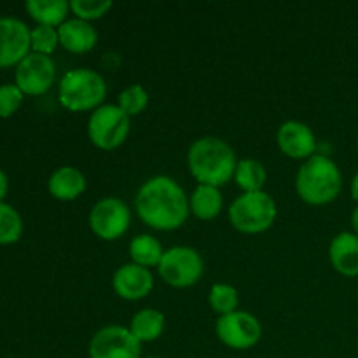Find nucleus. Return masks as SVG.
<instances>
[{
    "label": "nucleus",
    "instance_id": "nucleus-27",
    "mask_svg": "<svg viewBox=\"0 0 358 358\" xmlns=\"http://www.w3.org/2000/svg\"><path fill=\"white\" fill-rule=\"evenodd\" d=\"M110 9V0H72L70 2V10L76 14V17L87 23L103 17Z\"/></svg>",
    "mask_w": 358,
    "mask_h": 358
},
{
    "label": "nucleus",
    "instance_id": "nucleus-10",
    "mask_svg": "<svg viewBox=\"0 0 358 358\" xmlns=\"http://www.w3.org/2000/svg\"><path fill=\"white\" fill-rule=\"evenodd\" d=\"M142 343L121 325L100 329L90 343V358H140Z\"/></svg>",
    "mask_w": 358,
    "mask_h": 358
},
{
    "label": "nucleus",
    "instance_id": "nucleus-30",
    "mask_svg": "<svg viewBox=\"0 0 358 358\" xmlns=\"http://www.w3.org/2000/svg\"><path fill=\"white\" fill-rule=\"evenodd\" d=\"M350 192H352V198L358 203V173L353 177L352 185H350Z\"/></svg>",
    "mask_w": 358,
    "mask_h": 358
},
{
    "label": "nucleus",
    "instance_id": "nucleus-25",
    "mask_svg": "<svg viewBox=\"0 0 358 358\" xmlns=\"http://www.w3.org/2000/svg\"><path fill=\"white\" fill-rule=\"evenodd\" d=\"M149 105V93L142 84H131L119 93L117 107L129 117L142 114Z\"/></svg>",
    "mask_w": 358,
    "mask_h": 358
},
{
    "label": "nucleus",
    "instance_id": "nucleus-13",
    "mask_svg": "<svg viewBox=\"0 0 358 358\" xmlns=\"http://www.w3.org/2000/svg\"><path fill=\"white\" fill-rule=\"evenodd\" d=\"M278 149L292 159H310L317 150V136L313 129L301 121H287L276 133Z\"/></svg>",
    "mask_w": 358,
    "mask_h": 358
},
{
    "label": "nucleus",
    "instance_id": "nucleus-16",
    "mask_svg": "<svg viewBox=\"0 0 358 358\" xmlns=\"http://www.w3.org/2000/svg\"><path fill=\"white\" fill-rule=\"evenodd\" d=\"M331 264L339 275L355 278L358 276V236L355 233H339L329 247Z\"/></svg>",
    "mask_w": 358,
    "mask_h": 358
},
{
    "label": "nucleus",
    "instance_id": "nucleus-6",
    "mask_svg": "<svg viewBox=\"0 0 358 358\" xmlns=\"http://www.w3.org/2000/svg\"><path fill=\"white\" fill-rule=\"evenodd\" d=\"M131 129V117L117 105H101L91 112L87 121V136L101 150H114L126 142Z\"/></svg>",
    "mask_w": 358,
    "mask_h": 358
},
{
    "label": "nucleus",
    "instance_id": "nucleus-3",
    "mask_svg": "<svg viewBox=\"0 0 358 358\" xmlns=\"http://www.w3.org/2000/svg\"><path fill=\"white\" fill-rule=\"evenodd\" d=\"M343 187V175L338 164L327 156L315 154L304 161L296 177V191L304 203L324 206L334 201Z\"/></svg>",
    "mask_w": 358,
    "mask_h": 358
},
{
    "label": "nucleus",
    "instance_id": "nucleus-12",
    "mask_svg": "<svg viewBox=\"0 0 358 358\" xmlns=\"http://www.w3.org/2000/svg\"><path fill=\"white\" fill-rule=\"evenodd\" d=\"M30 52V28L17 17H0V66L17 65Z\"/></svg>",
    "mask_w": 358,
    "mask_h": 358
},
{
    "label": "nucleus",
    "instance_id": "nucleus-22",
    "mask_svg": "<svg viewBox=\"0 0 358 358\" xmlns=\"http://www.w3.org/2000/svg\"><path fill=\"white\" fill-rule=\"evenodd\" d=\"M266 168L261 161L257 159H241L238 161L236 171H234V180L238 187L243 192H261L264 189Z\"/></svg>",
    "mask_w": 358,
    "mask_h": 358
},
{
    "label": "nucleus",
    "instance_id": "nucleus-9",
    "mask_svg": "<svg viewBox=\"0 0 358 358\" xmlns=\"http://www.w3.org/2000/svg\"><path fill=\"white\" fill-rule=\"evenodd\" d=\"M215 332L220 343L227 348L248 350L261 341L262 325L254 315L238 310L234 313L219 317Z\"/></svg>",
    "mask_w": 358,
    "mask_h": 358
},
{
    "label": "nucleus",
    "instance_id": "nucleus-7",
    "mask_svg": "<svg viewBox=\"0 0 358 358\" xmlns=\"http://www.w3.org/2000/svg\"><path fill=\"white\" fill-rule=\"evenodd\" d=\"M201 255L191 247H171L164 252L157 271L164 283L175 289H187L198 283L203 276Z\"/></svg>",
    "mask_w": 358,
    "mask_h": 358
},
{
    "label": "nucleus",
    "instance_id": "nucleus-11",
    "mask_svg": "<svg viewBox=\"0 0 358 358\" xmlns=\"http://www.w3.org/2000/svg\"><path fill=\"white\" fill-rule=\"evenodd\" d=\"M56 65L51 56L34 52L24 56L16 65V86L24 94H42L55 84Z\"/></svg>",
    "mask_w": 358,
    "mask_h": 358
},
{
    "label": "nucleus",
    "instance_id": "nucleus-31",
    "mask_svg": "<svg viewBox=\"0 0 358 358\" xmlns=\"http://www.w3.org/2000/svg\"><path fill=\"white\" fill-rule=\"evenodd\" d=\"M352 226H353V233L358 236V206L353 210V213H352Z\"/></svg>",
    "mask_w": 358,
    "mask_h": 358
},
{
    "label": "nucleus",
    "instance_id": "nucleus-21",
    "mask_svg": "<svg viewBox=\"0 0 358 358\" xmlns=\"http://www.w3.org/2000/svg\"><path fill=\"white\" fill-rule=\"evenodd\" d=\"M164 248L156 238L150 234H140L135 236L129 243V257H131L133 264H138L142 268H157L164 255Z\"/></svg>",
    "mask_w": 358,
    "mask_h": 358
},
{
    "label": "nucleus",
    "instance_id": "nucleus-26",
    "mask_svg": "<svg viewBox=\"0 0 358 358\" xmlns=\"http://www.w3.org/2000/svg\"><path fill=\"white\" fill-rule=\"evenodd\" d=\"M30 41L31 51L51 56L55 49L59 45L58 28L48 27V24H37L34 30H30Z\"/></svg>",
    "mask_w": 358,
    "mask_h": 358
},
{
    "label": "nucleus",
    "instance_id": "nucleus-28",
    "mask_svg": "<svg viewBox=\"0 0 358 358\" xmlns=\"http://www.w3.org/2000/svg\"><path fill=\"white\" fill-rule=\"evenodd\" d=\"M23 91L16 84L0 86V117H9L23 103Z\"/></svg>",
    "mask_w": 358,
    "mask_h": 358
},
{
    "label": "nucleus",
    "instance_id": "nucleus-17",
    "mask_svg": "<svg viewBox=\"0 0 358 358\" xmlns=\"http://www.w3.org/2000/svg\"><path fill=\"white\" fill-rule=\"evenodd\" d=\"M49 192L59 201H73L86 191V177L79 168L62 166L49 177Z\"/></svg>",
    "mask_w": 358,
    "mask_h": 358
},
{
    "label": "nucleus",
    "instance_id": "nucleus-23",
    "mask_svg": "<svg viewBox=\"0 0 358 358\" xmlns=\"http://www.w3.org/2000/svg\"><path fill=\"white\" fill-rule=\"evenodd\" d=\"M208 303L215 313L224 317V315L238 311L240 297H238V290L234 289L233 285H227V283H215L208 294Z\"/></svg>",
    "mask_w": 358,
    "mask_h": 358
},
{
    "label": "nucleus",
    "instance_id": "nucleus-1",
    "mask_svg": "<svg viewBox=\"0 0 358 358\" xmlns=\"http://www.w3.org/2000/svg\"><path fill=\"white\" fill-rule=\"evenodd\" d=\"M135 208L143 224L156 231H175L184 226L189 213V198L171 177L156 175L136 192Z\"/></svg>",
    "mask_w": 358,
    "mask_h": 358
},
{
    "label": "nucleus",
    "instance_id": "nucleus-29",
    "mask_svg": "<svg viewBox=\"0 0 358 358\" xmlns=\"http://www.w3.org/2000/svg\"><path fill=\"white\" fill-rule=\"evenodd\" d=\"M7 189H9V180H7V175L3 173V170L0 168V201H2L3 196L7 194Z\"/></svg>",
    "mask_w": 358,
    "mask_h": 358
},
{
    "label": "nucleus",
    "instance_id": "nucleus-15",
    "mask_svg": "<svg viewBox=\"0 0 358 358\" xmlns=\"http://www.w3.org/2000/svg\"><path fill=\"white\" fill-rule=\"evenodd\" d=\"M59 45L73 55H84L90 52L98 42V31L87 21L79 17H70L65 23L58 27Z\"/></svg>",
    "mask_w": 358,
    "mask_h": 358
},
{
    "label": "nucleus",
    "instance_id": "nucleus-24",
    "mask_svg": "<svg viewBox=\"0 0 358 358\" xmlns=\"http://www.w3.org/2000/svg\"><path fill=\"white\" fill-rule=\"evenodd\" d=\"M23 233V220L17 210L0 201V245L16 243Z\"/></svg>",
    "mask_w": 358,
    "mask_h": 358
},
{
    "label": "nucleus",
    "instance_id": "nucleus-18",
    "mask_svg": "<svg viewBox=\"0 0 358 358\" xmlns=\"http://www.w3.org/2000/svg\"><path fill=\"white\" fill-rule=\"evenodd\" d=\"M224 198L220 187L198 184L189 198V210L199 220H213L222 212Z\"/></svg>",
    "mask_w": 358,
    "mask_h": 358
},
{
    "label": "nucleus",
    "instance_id": "nucleus-32",
    "mask_svg": "<svg viewBox=\"0 0 358 358\" xmlns=\"http://www.w3.org/2000/svg\"><path fill=\"white\" fill-rule=\"evenodd\" d=\"M149 358H159V357H149Z\"/></svg>",
    "mask_w": 358,
    "mask_h": 358
},
{
    "label": "nucleus",
    "instance_id": "nucleus-20",
    "mask_svg": "<svg viewBox=\"0 0 358 358\" xmlns=\"http://www.w3.org/2000/svg\"><path fill=\"white\" fill-rule=\"evenodd\" d=\"M24 7L38 24L58 28L66 21L70 2H65V0H28Z\"/></svg>",
    "mask_w": 358,
    "mask_h": 358
},
{
    "label": "nucleus",
    "instance_id": "nucleus-2",
    "mask_svg": "<svg viewBox=\"0 0 358 358\" xmlns=\"http://www.w3.org/2000/svg\"><path fill=\"white\" fill-rule=\"evenodd\" d=\"M187 166L198 184L222 187L234 178L238 161L233 147L226 140L203 136L189 147Z\"/></svg>",
    "mask_w": 358,
    "mask_h": 358
},
{
    "label": "nucleus",
    "instance_id": "nucleus-14",
    "mask_svg": "<svg viewBox=\"0 0 358 358\" xmlns=\"http://www.w3.org/2000/svg\"><path fill=\"white\" fill-rule=\"evenodd\" d=\"M112 287L121 299L140 301L152 292V273H150V269L133 264V262L122 264L112 276Z\"/></svg>",
    "mask_w": 358,
    "mask_h": 358
},
{
    "label": "nucleus",
    "instance_id": "nucleus-8",
    "mask_svg": "<svg viewBox=\"0 0 358 358\" xmlns=\"http://www.w3.org/2000/svg\"><path fill=\"white\" fill-rule=\"evenodd\" d=\"M131 224V212L119 198H103L91 208L90 227L100 240H119Z\"/></svg>",
    "mask_w": 358,
    "mask_h": 358
},
{
    "label": "nucleus",
    "instance_id": "nucleus-4",
    "mask_svg": "<svg viewBox=\"0 0 358 358\" xmlns=\"http://www.w3.org/2000/svg\"><path fill=\"white\" fill-rule=\"evenodd\" d=\"M107 96V84L91 69H73L63 76L58 87L59 103L70 112H93Z\"/></svg>",
    "mask_w": 358,
    "mask_h": 358
},
{
    "label": "nucleus",
    "instance_id": "nucleus-5",
    "mask_svg": "<svg viewBox=\"0 0 358 358\" xmlns=\"http://www.w3.org/2000/svg\"><path fill=\"white\" fill-rule=\"evenodd\" d=\"M278 208L268 192H243L229 206V222L245 234H259L275 224Z\"/></svg>",
    "mask_w": 358,
    "mask_h": 358
},
{
    "label": "nucleus",
    "instance_id": "nucleus-19",
    "mask_svg": "<svg viewBox=\"0 0 358 358\" xmlns=\"http://www.w3.org/2000/svg\"><path fill=\"white\" fill-rule=\"evenodd\" d=\"M164 325H166L164 315L152 308H147V310L135 313V317L131 318V325H129V332L140 343H150L161 338V334L164 332Z\"/></svg>",
    "mask_w": 358,
    "mask_h": 358
}]
</instances>
